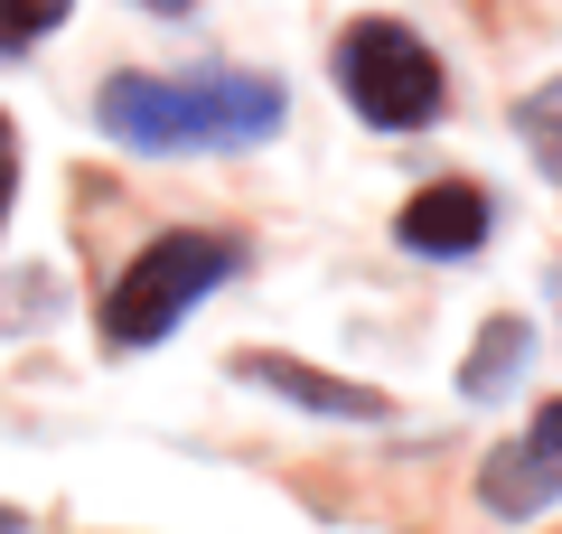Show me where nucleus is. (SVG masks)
<instances>
[{"instance_id":"nucleus-12","label":"nucleus","mask_w":562,"mask_h":534,"mask_svg":"<svg viewBox=\"0 0 562 534\" xmlns=\"http://www.w3.org/2000/svg\"><path fill=\"white\" fill-rule=\"evenodd\" d=\"M0 534H20V515H10V507H0Z\"/></svg>"},{"instance_id":"nucleus-3","label":"nucleus","mask_w":562,"mask_h":534,"mask_svg":"<svg viewBox=\"0 0 562 534\" xmlns=\"http://www.w3.org/2000/svg\"><path fill=\"white\" fill-rule=\"evenodd\" d=\"M235 263H244L235 235H150L132 254V272L113 281V300H103V337L113 347H160L216 281H235Z\"/></svg>"},{"instance_id":"nucleus-9","label":"nucleus","mask_w":562,"mask_h":534,"mask_svg":"<svg viewBox=\"0 0 562 534\" xmlns=\"http://www.w3.org/2000/svg\"><path fill=\"white\" fill-rule=\"evenodd\" d=\"M66 10H76V0H0V57H20L47 29H66Z\"/></svg>"},{"instance_id":"nucleus-8","label":"nucleus","mask_w":562,"mask_h":534,"mask_svg":"<svg viewBox=\"0 0 562 534\" xmlns=\"http://www.w3.org/2000/svg\"><path fill=\"white\" fill-rule=\"evenodd\" d=\"M516 356H525V329H516V319H487V337H479V356H469V394H497V385L506 376H516Z\"/></svg>"},{"instance_id":"nucleus-7","label":"nucleus","mask_w":562,"mask_h":534,"mask_svg":"<svg viewBox=\"0 0 562 534\" xmlns=\"http://www.w3.org/2000/svg\"><path fill=\"white\" fill-rule=\"evenodd\" d=\"M516 141L535 151V169L562 188V76H553V85H535V94L516 103Z\"/></svg>"},{"instance_id":"nucleus-1","label":"nucleus","mask_w":562,"mask_h":534,"mask_svg":"<svg viewBox=\"0 0 562 534\" xmlns=\"http://www.w3.org/2000/svg\"><path fill=\"white\" fill-rule=\"evenodd\" d=\"M103 141L150 159H198V151H262L291 122V94L254 66H188V76H113L94 94Z\"/></svg>"},{"instance_id":"nucleus-6","label":"nucleus","mask_w":562,"mask_h":534,"mask_svg":"<svg viewBox=\"0 0 562 534\" xmlns=\"http://www.w3.org/2000/svg\"><path fill=\"white\" fill-rule=\"evenodd\" d=\"M244 376H254L262 394L301 403V413H328V422H384V394H366V385H338V376H319V366H281V356H254Z\"/></svg>"},{"instance_id":"nucleus-2","label":"nucleus","mask_w":562,"mask_h":534,"mask_svg":"<svg viewBox=\"0 0 562 534\" xmlns=\"http://www.w3.org/2000/svg\"><path fill=\"white\" fill-rule=\"evenodd\" d=\"M338 94L357 103V122H375V132H422V122H441V103H450V66L431 57V38H422L413 20H347Z\"/></svg>"},{"instance_id":"nucleus-11","label":"nucleus","mask_w":562,"mask_h":534,"mask_svg":"<svg viewBox=\"0 0 562 534\" xmlns=\"http://www.w3.org/2000/svg\"><path fill=\"white\" fill-rule=\"evenodd\" d=\"M140 10H160V20H179V10H198V0H140Z\"/></svg>"},{"instance_id":"nucleus-10","label":"nucleus","mask_w":562,"mask_h":534,"mask_svg":"<svg viewBox=\"0 0 562 534\" xmlns=\"http://www.w3.org/2000/svg\"><path fill=\"white\" fill-rule=\"evenodd\" d=\"M10 188H20V132L0 122V216H10Z\"/></svg>"},{"instance_id":"nucleus-5","label":"nucleus","mask_w":562,"mask_h":534,"mask_svg":"<svg viewBox=\"0 0 562 534\" xmlns=\"http://www.w3.org/2000/svg\"><path fill=\"white\" fill-rule=\"evenodd\" d=\"M487 225H497L487 188H469V178H441V188H422V198L394 216V235H403V254L450 263V254H479V244H487Z\"/></svg>"},{"instance_id":"nucleus-4","label":"nucleus","mask_w":562,"mask_h":534,"mask_svg":"<svg viewBox=\"0 0 562 534\" xmlns=\"http://www.w3.org/2000/svg\"><path fill=\"white\" fill-rule=\"evenodd\" d=\"M479 497H487V515H543V507L562 497V394L535 403V422H525L516 441L487 450Z\"/></svg>"}]
</instances>
